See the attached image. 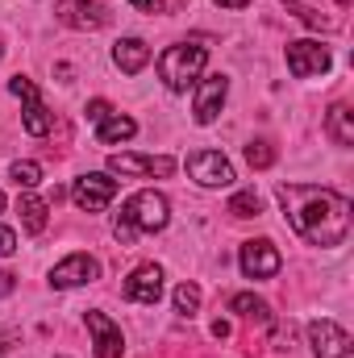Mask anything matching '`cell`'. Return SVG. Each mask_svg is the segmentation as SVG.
<instances>
[{"mask_svg": "<svg viewBox=\"0 0 354 358\" xmlns=\"http://www.w3.org/2000/svg\"><path fill=\"white\" fill-rule=\"evenodd\" d=\"M225 96H229V80H225V76H200V80H196V104H192L196 125H213V121L221 117Z\"/></svg>", "mask_w": 354, "mask_h": 358, "instance_id": "ba28073f", "label": "cell"}, {"mask_svg": "<svg viewBox=\"0 0 354 358\" xmlns=\"http://www.w3.org/2000/svg\"><path fill=\"white\" fill-rule=\"evenodd\" d=\"M117 196V179L113 176H100V171H88L71 183V200L80 213H104Z\"/></svg>", "mask_w": 354, "mask_h": 358, "instance_id": "5b68a950", "label": "cell"}, {"mask_svg": "<svg viewBox=\"0 0 354 358\" xmlns=\"http://www.w3.org/2000/svg\"><path fill=\"white\" fill-rule=\"evenodd\" d=\"M71 8H76V13H88V29H100V25L108 21V13L100 8V0H76Z\"/></svg>", "mask_w": 354, "mask_h": 358, "instance_id": "cb8c5ba5", "label": "cell"}, {"mask_svg": "<svg viewBox=\"0 0 354 358\" xmlns=\"http://www.w3.org/2000/svg\"><path fill=\"white\" fill-rule=\"evenodd\" d=\"M167 221H171L167 196L146 187V192H134V196L121 204V213H117V221H113V238H117L121 246H129L138 234H159V229H167Z\"/></svg>", "mask_w": 354, "mask_h": 358, "instance_id": "7a4b0ae2", "label": "cell"}, {"mask_svg": "<svg viewBox=\"0 0 354 358\" xmlns=\"http://www.w3.org/2000/svg\"><path fill=\"white\" fill-rule=\"evenodd\" d=\"M8 92L25 100V117H21L25 134H29V138H46V134L55 129V117L46 113V104H42L38 88H34V80H25V76H13V80H8Z\"/></svg>", "mask_w": 354, "mask_h": 358, "instance_id": "277c9868", "label": "cell"}, {"mask_svg": "<svg viewBox=\"0 0 354 358\" xmlns=\"http://www.w3.org/2000/svg\"><path fill=\"white\" fill-rule=\"evenodd\" d=\"M17 213H21V229H25V234H42V229H46V213H50V204H46L42 196H21Z\"/></svg>", "mask_w": 354, "mask_h": 358, "instance_id": "ac0fdd59", "label": "cell"}, {"mask_svg": "<svg viewBox=\"0 0 354 358\" xmlns=\"http://www.w3.org/2000/svg\"><path fill=\"white\" fill-rule=\"evenodd\" d=\"M84 117H88L92 125H100V121H108V117H113V104H108V100H92L88 108H84Z\"/></svg>", "mask_w": 354, "mask_h": 358, "instance_id": "d4e9b609", "label": "cell"}, {"mask_svg": "<svg viewBox=\"0 0 354 358\" xmlns=\"http://www.w3.org/2000/svg\"><path fill=\"white\" fill-rule=\"evenodd\" d=\"M13 287H17V275L13 271H0V296H8Z\"/></svg>", "mask_w": 354, "mask_h": 358, "instance_id": "4316f807", "label": "cell"}, {"mask_svg": "<svg viewBox=\"0 0 354 358\" xmlns=\"http://www.w3.org/2000/svg\"><path fill=\"white\" fill-rule=\"evenodd\" d=\"M0 213H4V192H0Z\"/></svg>", "mask_w": 354, "mask_h": 358, "instance_id": "4dcf8cb0", "label": "cell"}, {"mask_svg": "<svg viewBox=\"0 0 354 358\" xmlns=\"http://www.w3.org/2000/svg\"><path fill=\"white\" fill-rule=\"evenodd\" d=\"M113 63H117L125 76H138V71L150 63V46H146L142 38H121V42L113 46Z\"/></svg>", "mask_w": 354, "mask_h": 358, "instance_id": "9a60e30c", "label": "cell"}, {"mask_svg": "<svg viewBox=\"0 0 354 358\" xmlns=\"http://www.w3.org/2000/svg\"><path fill=\"white\" fill-rule=\"evenodd\" d=\"M134 134H138V121H134V117H121V113L96 125V142H100V146H117V142H129Z\"/></svg>", "mask_w": 354, "mask_h": 358, "instance_id": "2e32d148", "label": "cell"}, {"mask_svg": "<svg viewBox=\"0 0 354 358\" xmlns=\"http://www.w3.org/2000/svg\"><path fill=\"white\" fill-rule=\"evenodd\" d=\"M229 213H234V217H259V213H263V196H259L255 187H246V192H238V196L229 200Z\"/></svg>", "mask_w": 354, "mask_h": 358, "instance_id": "ffe728a7", "label": "cell"}, {"mask_svg": "<svg viewBox=\"0 0 354 358\" xmlns=\"http://www.w3.org/2000/svg\"><path fill=\"white\" fill-rule=\"evenodd\" d=\"M238 263H242V275L246 279H271L275 271L283 267V259H279V250H275V242H246L242 246V255H238Z\"/></svg>", "mask_w": 354, "mask_h": 358, "instance_id": "30bf717a", "label": "cell"}, {"mask_svg": "<svg viewBox=\"0 0 354 358\" xmlns=\"http://www.w3.org/2000/svg\"><path fill=\"white\" fill-rule=\"evenodd\" d=\"M183 167L200 187H229L234 183V163L221 150H196V155H187Z\"/></svg>", "mask_w": 354, "mask_h": 358, "instance_id": "8992f818", "label": "cell"}, {"mask_svg": "<svg viewBox=\"0 0 354 358\" xmlns=\"http://www.w3.org/2000/svg\"><path fill=\"white\" fill-rule=\"evenodd\" d=\"M100 275V263L92 259V255H67L59 267L50 271V283L59 287V292H67V287H84Z\"/></svg>", "mask_w": 354, "mask_h": 358, "instance_id": "5bb4252c", "label": "cell"}, {"mask_svg": "<svg viewBox=\"0 0 354 358\" xmlns=\"http://www.w3.org/2000/svg\"><path fill=\"white\" fill-rule=\"evenodd\" d=\"M229 313H238V317H250V321H271V308H267V300L250 296V292H238V296H229Z\"/></svg>", "mask_w": 354, "mask_h": 358, "instance_id": "d6986e66", "label": "cell"}, {"mask_svg": "<svg viewBox=\"0 0 354 358\" xmlns=\"http://www.w3.org/2000/svg\"><path fill=\"white\" fill-rule=\"evenodd\" d=\"M8 176H13L17 187H38V183H42V167L25 159V163H13V167H8Z\"/></svg>", "mask_w": 354, "mask_h": 358, "instance_id": "44dd1931", "label": "cell"}, {"mask_svg": "<svg viewBox=\"0 0 354 358\" xmlns=\"http://www.w3.org/2000/svg\"><path fill=\"white\" fill-rule=\"evenodd\" d=\"M246 163H250L255 171H267V167L275 163V150H271V142H250V146H246Z\"/></svg>", "mask_w": 354, "mask_h": 358, "instance_id": "603a6c76", "label": "cell"}, {"mask_svg": "<svg viewBox=\"0 0 354 358\" xmlns=\"http://www.w3.org/2000/svg\"><path fill=\"white\" fill-rule=\"evenodd\" d=\"M309 342H313L317 358H354L351 334L342 325H334V321H313L309 325Z\"/></svg>", "mask_w": 354, "mask_h": 358, "instance_id": "9c48e42d", "label": "cell"}, {"mask_svg": "<svg viewBox=\"0 0 354 358\" xmlns=\"http://www.w3.org/2000/svg\"><path fill=\"white\" fill-rule=\"evenodd\" d=\"M121 292H125V300H134V304H159V296H163V267H155V263L134 267Z\"/></svg>", "mask_w": 354, "mask_h": 358, "instance_id": "8fae6325", "label": "cell"}, {"mask_svg": "<svg viewBox=\"0 0 354 358\" xmlns=\"http://www.w3.org/2000/svg\"><path fill=\"white\" fill-rule=\"evenodd\" d=\"M213 338H221V342H225V338H229V325H225V321H213Z\"/></svg>", "mask_w": 354, "mask_h": 358, "instance_id": "f1b7e54d", "label": "cell"}, {"mask_svg": "<svg viewBox=\"0 0 354 358\" xmlns=\"http://www.w3.org/2000/svg\"><path fill=\"white\" fill-rule=\"evenodd\" d=\"M0 59H4V46H0Z\"/></svg>", "mask_w": 354, "mask_h": 358, "instance_id": "1f68e13d", "label": "cell"}, {"mask_svg": "<svg viewBox=\"0 0 354 358\" xmlns=\"http://www.w3.org/2000/svg\"><path fill=\"white\" fill-rule=\"evenodd\" d=\"M279 204L288 225L309 242V246H342L351 238L354 225V204L317 183H279Z\"/></svg>", "mask_w": 354, "mask_h": 358, "instance_id": "6da1fadb", "label": "cell"}, {"mask_svg": "<svg viewBox=\"0 0 354 358\" xmlns=\"http://www.w3.org/2000/svg\"><path fill=\"white\" fill-rule=\"evenodd\" d=\"M204 63H208V50H204V46H196V42H176V46H167V50L159 55V80L171 92H187L200 80Z\"/></svg>", "mask_w": 354, "mask_h": 358, "instance_id": "3957f363", "label": "cell"}, {"mask_svg": "<svg viewBox=\"0 0 354 358\" xmlns=\"http://www.w3.org/2000/svg\"><path fill=\"white\" fill-rule=\"evenodd\" d=\"M88 334H92V350H96V358H121L125 355V338H121V329L104 317V313H96V308H88Z\"/></svg>", "mask_w": 354, "mask_h": 358, "instance_id": "4fadbf2b", "label": "cell"}, {"mask_svg": "<svg viewBox=\"0 0 354 358\" xmlns=\"http://www.w3.org/2000/svg\"><path fill=\"white\" fill-rule=\"evenodd\" d=\"M325 129L338 146H354V108L351 104H334L330 117H325Z\"/></svg>", "mask_w": 354, "mask_h": 358, "instance_id": "e0dca14e", "label": "cell"}, {"mask_svg": "<svg viewBox=\"0 0 354 358\" xmlns=\"http://www.w3.org/2000/svg\"><path fill=\"white\" fill-rule=\"evenodd\" d=\"M196 308H200V287H196V283H179L176 287V313L192 317Z\"/></svg>", "mask_w": 354, "mask_h": 358, "instance_id": "7402d4cb", "label": "cell"}, {"mask_svg": "<svg viewBox=\"0 0 354 358\" xmlns=\"http://www.w3.org/2000/svg\"><path fill=\"white\" fill-rule=\"evenodd\" d=\"M330 50L313 38H300V42H288V71L296 80H313V76H325L330 71Z\"/></svg>", "mask_w": 354, "mask_h": 358, "instance_id": "52a82bcc", "label": "cell"}, {"mask_svg": "<svg viewBox=\"0 0 354 358\" xmlns=\"http://www.w3.org/2000/svg\"><path fill=\"white\" fill-rule=\"evenodd\" d=\"M213 4H221V8H246L250 0H213Z\"/></svg>", "mask_w": 354, "mask_h": 358, "instance_id": "f546056e", "label": "cell"}, {"mask_svg": "<svg viewBox=\"0 0 354 358\" xmlns=\"http://www.w3.org/2000/svg\"><path fill=\"white\" fill-rule=\"evenodd\" d=\"M13 250H17V234L8 225H0V259H8Z\"/></svg>", "mask_w": 354, "mask_h": 358, "instance_id": "484cf974", "label": "cell"}, {"mask_svg": "<svg viewBox=\"0 0 354 358\" xmlns=\"http://www.w3.org/2000/svg\"><path fill=\"white\" fill-rule=\"evenodd\" d=\"M176 159L167 155H113L108 159V176H171Z\"/></svg>", "mask_w": 354, "mask_h": 358, "instance_id": "7c38bea8", "label": "cell"}, {"mask_svg": "<svg viewBox=\"0 0 354 358\" xmlns=\"http://www.w3.org/2000/svg\"><path fill=\"white\" fill-rule=\"evenodd\" d=\"M134 8H142V13H163V0H129Z\"/></svg>", "mask_w": 354, "mask_h": 358, "instance_id": "83f0119b", "label": "cell"}]
</instances>
